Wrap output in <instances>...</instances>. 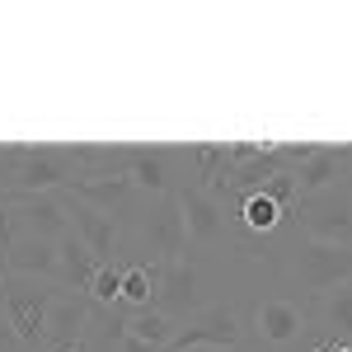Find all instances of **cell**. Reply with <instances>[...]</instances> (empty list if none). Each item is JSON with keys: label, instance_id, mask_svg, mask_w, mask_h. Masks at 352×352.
I'll list each match as a JSON object with an SVG mask.
<instances>
[{"label": "cell", "instance_id": "17", "mask_svg": "<svg viewBox=\"0 0 352 352\" xmlns=\"http://www.w3.org/2000/svg\"><path fill=\"white\" fill-rule=\"evenodd\" d=\"M174 160H179V155H174V151H146V146H136V160H132V174H127V179H132L136 184V192H174V184H169V179H174Z\"/></svg>", "mask_w": 352, "mask_h": 352}, {"label": "cell", "instance_id": "25", "mask_svg": "<svg viewBox=\"0 0 352 352\" xmlns=\"http://www.w3.org/2000/svg\"><path fill=\"white\" fill-rule=\"evenodd\" d=\"M122 352H164V348H155V343H141V338H132V333H127V338H122Z\"/></svg>", "mask_w": 352, "mask_h": 352}, {"label": "cell", "instance_id": "20", "mask_svg": "<svg viewBox=\"0 0 352 352\" xmlns=\"http://www.w3.org/2000/svg\"><path fill=\"white\" fill-rule=\"evenodd\" d=\"M240 221L254 230V235H268V230H277L282 221H287V212L272 202V197H263V192H249L240 202Z\"/></svg>", "mask_w": 352, "mask_h": 352}, {"label": "cell", "instance_id": "6", "mask_svg": "<svg viewBox=\"0 0 352 352\" xmlns=\"http://www.w3.org/2000/svg\"><path fill=\"white\" fill-rule=\"evenodd\" d=\"M202 292H207V282H202V272L192 268L188 258H174V263H155V296L151 305L160 310V315H188L197 310L202 315Z\"/></svg>", "mask_w": 352, "mask_h": 352}, {"label": "cell", "instance_id": "9", "mask_svg": "<svg viewBox=\"0 0 352 352\" xmlns=\"http://www.w3.org/2000/svg\"><path fill=\"white\" fill-rule=\"evenodd\" d=\"M89 320H94V300L89 296H80V292H56L52 310H47V338L43 343H52V352L71 348V343L85 338Z\"/></svg>", "mask_w": 352, "mask_h": 352}, {"label": "cell", "instance_id": "27", "mask_svg": "<svg viewBox=\"0 0 352 352\" xmlns=\"http://www.w3.org/2000/svg\"><path fill=\"white\" fill-rule=\"evenodd\" d=\"M324 352H352V343H333V348H324Z\"/></svg>", "mask_w": 352, "mask_h": 352}, {"label": "cell", "instance_id": "30", "mask_svg": "<svg viewBox=\"0 0 352 352\" xmlns=\"http://www.w3.org/2000/svg\"><path fill=\"white\" fill-rule=\"evenodd\" d=\"M0 277H5V249H0Z\"/></svg>", "mask_w": 352, "mask_h": 352}, {"label": "cell", "instance_id": "1", "mask_svg": "<svg viewBox=\"0 0 352 352\" xmlns=\"http://www.w3.org/2000/svg\"><path fill=\"white\" fill-rule=\"evenodd\" d=\"M52 287H38V277H14L5 272L0 277V300H5V315L10 329L19 333L24 348H38L47 338V310H52Z\"/></svg>", "mask_w": 352, "mask_h": 352}, {"label": "cell", "instance_id": "24", "mask_svg": "<svg viewBox=\"0 0 352 352\" xmlns=\"http://www.w3.org/2000/svg\"><path fill=\"white\" fill-rule=\"evenodd\" d=\"M0 352H24L19 333L10 329V315H5V300H0Z\"/></svg>", "mask_w": 352, "mask_h": 352}, {"label": "cell", "instance_id": "29", "mask_svg": "<svg viewBox=\"0 0 352 352\" xmlns=\"http://www.w3.org/2000/svg\"><path fill=\"white\" fill-rule=\"evenodd\" d=\"M56 352H85V348H80V343H71V348H56Z\"/></svg>", "mask_w": 352, "mask_h": 352}, {"label": "cell", "instance_id": "3", "mask_svg": "<svg viewBox=\"0 0 352 352\" xmlns=\"http://www.w3.org/2000/svg\"><path fill=\"white\" fill-rule=\"evenodd\" d=\"M80 184L71 146H24V160L0 192H71Z\"/></svg>", "mask_w": 352, "mask_h": 352}, {"label": "cell", "instance_id": "26", "mask_svg": "<svg viewBox=\"0 0 352 352\" xmlns=\"http://www.w3.org/2000/svg\"><path fill=\"white\" fill-rule=\"evenodd\" d=\"M14 240V226H10V217H5V202H0V249Z\"/></svg>", "mask_w": 352, "mask_h": 352}, {"label": "cell", "instance_id": "18", "mask_svg": "<svg viewBox=\"0 0 352 352\" xmlns=\"http://www.w3.org/2000/svg\"><path fill=\"white\" fill-rule=\"evenodd\" d=\"M320 324H324V333H329L324 348L352 338V282H343V287H333V292L320 296Z\"/></svg>", "mask_w": 352, "mask_h": 352}, {"label": "cell", "instance_id": "5", "mask_svg": "<svg viewBox=\"0 0 352 352\" xmlns=\"http://www.w3.org/2000/svg\"><path fill=\"white\" fill-rule=\"evenodd\" d=\"M296 277L305 292L324 296L333 287L352 282V244H320V240H305L296 249Z\"/></svg>", "mask_w": 352, "mask_h": 352}, {"label": "cell", "instance_id": "4", "mask_svg": "<svg viewBox=\"0 0 352 352\" xmlns=\"http://www.w3.org/2000/svg\"><path fill=\"white\" fill-rule=\"evenodd\" d=\"M0 202H5V217L14 226V235H38V240L71 235V217H66L61 192H0Z\"/></svg>", "mask_w": 352, "mask_h": 352}, {"label": "cell", "instance_id": "14", "mask_svg": "<svg viewBox=\"0 0 352 352\" xmlns=\"http://www.w3.org/2000/svg\"><path fill=\"white\" fill-rule=\"evenodd\" d=\"M94 272H99V258H94V254H89L76 235H61V240H56V282H61L66 292L89 296Z\"/></svg>", "mask_w": 352, "mask_h": 352}, {"label": "cell", "instance_id": "11", "mask_svg": "<svg viewBox=\"0 0 352 352\" xmlns=\"http://www.w3.org/2000/svg\"><path fill=\"white\" fill-rule=\"evenodd\" d=\"M179 192V212H184V226H188L192 244H217L226 235V207L221 197H212L207 188H174Z\"/></svg>", "mask_w": 352, "mask_h": 352}, {"label": "cell", "instance_id": "8", "mask_svg": "<svg viewBox=\"0 0 352 352\" xmlns=\"http://www.w3.org/2000/svg\"><path fill=\"white\" fill-rule=\"evenodd\" d=\"M192 348H240V320L230 310H202L184 333L169 338L164 352H192Z\"/></svg>", "mask_w": 352, "mask_h": 352}, {"label": "cell", "instance_id": "21", "mask_svg": "<svg viewBox=\"0 0 352 352\" xmlns=\"http://www.w3.org/2000/svg\"><path fill=\"white\" fill-rule=\"evenodd\" d=\"M151 296H155V263H151V268H146V263L122 268V305L141 310V305H151Z\"/></svg>", "mask_w": 352, "mask_h": 352}, {"label": "cell", "instance_id": "7", "mask_svg": "<svg viewBox=\"0 0 352 352\" xmlns=\"http://www.w3.org/2000/svg\"><path fill=\"white\" fill-rule=\"evenodd\" d=\"M66 197V217H71V235L99 258V263H113V254H118V221L104 217V212H94L89 202L80 197H71V192H61Z\"/></svg>", "mask_w": 352, "mask_h": 352}, {"label": "cell", "instance_id": "12", "mask_svg": "<svg viewBox=\"0 0 352 352\" xmlns=\"http://www.w3.org/2000/svg\"><path fill=\"white\" fill-rule=\"evenodd\" d=\"M146 240L160 254V263L184 258V249H188V226H184V212H179V192H164L160 197V212L146 221Z\"/></svg>", "mask_w": 352, "mask_h": 352}, {"label": "cell", "instance_id": "10", "mask_svg": "<svg viewBox=\"0 0 352 352\" xmlns=\"http://www.w3.org/2000/svg\"><path fill=\"white\" fill-rule=\"evenodd\" d=\"M292 179H296V202L300 197H315V192L338 188V184H348L343 151H333V146H310V155L292 169Z\"/></svg>", "mask_w": 352, "mask_h": 352}, {"label": "cell", "instance_id": "2", "mask_svg": "<svg viewBox=\"0 0 352 352\" xmlns=\"http://www.w3.org/2000/svg\"><path fill=\"white\" fill-rule=\"evenodd\" d=\"M287 217H300L305 240H320V244H352V179H348V184H338V188H329V192L300 197Z\"/></svg>", "mask_w": 352, "mask_h": 352}, {"label": "cell", "instance_id": "28", "mask_svg": "<svg viewBox=\"0 0 352 352\" xmlns=\"http://www.w3.org/2000/svg\"><path fill=\"white\" fill-rule=\"evenodd\" d=\"M192 352H240V348H192Z\"/></svg>", "mask_w": 352, "mask_h": 352}, {"label": "cell", "instance_id": "19", "mask_svg": "<svg viewBox=\"0 0 352 352\" xmlns=\"http://www.w3.org/2000/svg\"><path fill=\"white\" fill-rule=\"evenodd\" d=\"M127 333L141 338V343H155V348H169V338H174V320L160 315L155 305H141L132 310V320H127Z\"/></svg>", "mask_w": 352, "mask_h": 352}, {"label": "cell", "instance_id": "23", "mask_svg": "<svg viewBox=\"0 0 352 352\" xmlns=\"http://www.w3.org/2000/svg\"><path fill=\"white\" fill-rule=\"evenodd\" d=\"M263 197H272L282 212H292L296 207V179H292V169H282V174H272L268 184H263Z\"/></svg>", "mask_w": 352, "mask_h": 352}, {"label": "cell", "instance_id": "22", "mask_svg": "<svg viewBox=\"0 0 352 352\" xmlns=\"http://www.w3.org/2000/svg\"><path fill=\"white\" fill-rule=\"evenodd\" d=\"M89 300L94 305H118L122 300V268L118 263H99L94 282H89Z\"/></svg>", "mask_w": 352, "mask_h": 352}, {"label": "cell", "instance_id": "16", "mask_svg": "<svg viewBox=\"0 0 352 352\" xmlns=\"http://www.w3.org/2000/svg\"><path fill=\"white\" fill-rule=\"evenodd\" d=\"M71 197H80V202H89L94 212H104V217H122L127 207L136 202V184L132 179H99V184H76L71 188Z\"/></svg>", "mask_w": 352, "mask_h": 352}, {"label": "cell", "instance_id": "15", "mask_svg": "<svg viewBox=\"0 0 352 352\" xmlns=\"http://www.w3.org/2000/svg\"><path fill=\"white\" fill-rule=\"evenodd\" d=\"M300 329H305V310H300L296 300L268 296L258 305V333L268 343H292V338H300Z\"/></svg>", "mask_w": 352, "mask_h": 352}, {"label": "cell", "instance_id": "13", "mask_svg": "<svg viewBox=\"0 0 352 352\" xmlns=\"http://www.w3.org/2000/svg\"><path fill=\"white\" fill-rule=\"evenodd\" d=\"M5 272H14V277H43V282H56V240L14 235V240L5 244Z\"/></svg>", "mask_w": 352, "mask_h": 352}]
</instances>
